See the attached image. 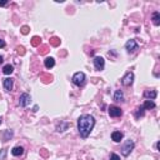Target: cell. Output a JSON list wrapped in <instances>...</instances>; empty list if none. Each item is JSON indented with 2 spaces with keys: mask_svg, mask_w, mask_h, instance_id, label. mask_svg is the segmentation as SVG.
Instances as JSON below:
<instances>
[{
  "mask_svg": "<svg viewBox=\"0 0 160 160\" xmlns=\"http://www.w3.org/2000/svg\"><path fill=\"white\" fill-rule=\"evenodd\" d=\"M151 20H153L154 25L159 26V25H160V13H159V12L153 13V18H151Z\"/></svg>",
  "mask_w": 160,
  "mask_h": 160,
  "instance_id": "cell-16",
  "label": "cell"
},
{
  "mask_svg": "<svg viewBox=\"0 0 160 160\" xmlns=\"http://www.w3.org/2000/svg\"><path fill=\"white\" fill-rule=\"evenodd\" d=\"M5 154H6V150H5V149H3L2 154H0V159H5Z\"/></svg>",
  "mask_w": 160,
  "mask_h": 160,
  "instance_id": "cell-21",
  "label": "cell"
},
{
  "mask_svg": "<svg viewBox=\"0 0 160 160\" xmlns=\"http://www.w3.org/2000/svg\"><path fill=\"white\" fill-rule=\"evenodd\" d=\"M14 71V66L13 65H10V64H8V65H5L4 68H3V73L5 74V75H10Z\"/></svg>",
  "mask_w": 160,
  "mask_h": 160,
  "instance_id": "cell-17",
  "label": "cell"
},
{
  "mask_svg": "<svg viewBox=\"0 0 160 160\" xmlns=\"http://www.w3.org/2000/svg\"><path fill=\"white\" fill-rule=\"evenodd\" d=\"M3 87L6 91H12L13 90V79H10V78H6L3 80Z\"/></svg>",
  "mask_w": 160,
  "mask_h": 160,
  "instance_id": "cell-10",
  "label": "cell"
},
{
  "mask_svg": "<svg viewBox=\"0 0 160 160\" xmlns=\"http://www.w3.org/2000/svg\"><path fill=\"white\" fill-rule=\"evenodd\" d=\"M125 49L128 50V53H134L135 50H138V44H136V41H135L134 39L128 40L126 44H125Z\"/></svg>",
  "mask_w": 160,
  "mask_h": 160,
  "instance_id": "cell-8",
  "label": "cell"
},
{
  "mask_svg": "<svg viewBox=\"0 0 160 160\" xmlns=\"http://www.w3.org/2000/svg\"><path fill=\"white\" fill-rule=\"evenodd\" d=\"M134 148H135V143L133 140H126L125 144L121 146V155L123 156H128V155H130V153L134 150Z\"/></svg>",
  "mask_w": 160,
  "mask_h": 160,
  "instance_id": "cell-2",
  "label": "cell"
},
{
  "mask_svg": "<svg viewBox=\"0 0 160 160\" xmlns=\"http://www.w3.org/2000/svg\"><path fill=\"white\" fill-rule=\"evenodd\" d=\"M144 110H150V109H154L155 108V103L153 100H145L144 105H143Z\"/></svg>",
  "mask_w": 160,
  "mask_h": 160,
  "instance_id": "cell-14",
  "label": "cell"
},
{
  "mask_svg": "<svg viewBox=\"0 0 160 160\" xmlns=\"http://www.w3.org/2000/svg\"><path fill=\"white\" fill-rule=\"evenodd\" d=\"M12 154L14 156H20V155H23L24 154V148L23 146H15L12 149Z\"/></svg>",
  "mask_w": 160,
  "mask_h": 160,
  "instance_id": "cell-12",
  "label": "cell"
},
{
  "mask_svg": "<svg viewBox=\"0 0 160 160\" xmlns=\"http://www.w3.org/2000/svg\"><path fill=\"white\" fill-rule=\"evenodd\" d=\"M133 83H134V74L131 71H128L124 75V78L121 79V84L124 87H130Z\"/></svg>",
  "mask_w": 160,
  "mask_h": 160,
  "instance_id": "cell-4",
  "label": "cell"
},
{
  "mask_svg": "<svg viewBox=\"0 0 160 160\" xmlns=\"http://www.w3.org/2000/svg\"><path fill=\"white\" fill-rule=\"evenodd\" d=\"M73 83L77 85V87H83L84 83H85V74L83 71H78L73 75Z\"/></svg>",
  "mask_w": 160,
  "mask_h": 160,
  "instance_id": "cell-3",
  "label": "cell"
},
{
  "mask_svg": "<svg viewBox=\"0 0 160 160\" xmlns=\"http://www.w3.org/2000/svg\"><path fill=\"white\" fill-rule=\"evenodd\" d=\"M114 100L115 101H124V94L121 90H116L114 94Z\"/></svg>",
  "mask_w": 160,
  "mask_h": 160,
  "instance_id": "cell-15",
  "label": "cell"
},
{
  "mask_svg": "<svg viewBox=\"0 0 160 160\" xmlns=\"http://www.w3.org/2000/svg\"><path fill=\"white\" fill-rule=\"evenodd\" d=\"M30 100H31L30 95L28 93H23L19 98V105L21 106V108H25V106H28L30 104Z\"/></svg>",
  "mask_w": 160,
  "mask_h": 160,
  "instance_id": "cell-5",
  "label": "cell"
},
{
  "mask_svg": "<svg viewBox=\"0 0 160 160\" xmlns=\"http://www.w3.org/2000/svg\"><path fill=\"white\" fill-rule=\"evenodd\" d=\"M143 115H144V108H143V106H140V108H138L136 111H135V118L139 119L140 116H143Z\"/></svg>",
  "mask_w": 160,
  "mask_h": 160,
  "instance_id": "cell-19",
  "label": "cell"
},
{
  "mask_svg": "<svg viewBox=\"0 0 160 160\" xmlns=\"http://www.w3.org/2000/svg\"><path fill=\"white\" fill-rule=\"evenodd\" d=\"M44 65H45V68L46 69H51L53 66L55 65V60H54V58H46L45 60H44Z\"/></svg>",
  "mask_w": 160,
  "mask_h": 160,
  "instance_id": "cell-13",
  "label": "cell"
},
{
  "mask_svg": "<svg viewBox=\"0 0 160 160\" xmlns=\"http://www.w3.org/2000/svg\"><path fill=\"white\" fill-rule=\"evenodd\" d=\"M0 124H2V119H0Z\"/></svg>",
  "mask_w": 160,
  "mask_h": 160,
  "instance_id": "cell-25",
  "label": "cell"
},
{
  "mask_svg": "<svg viewBox=\"0 0 160 160\" xmlns=\"http://www.w3.org/2000/svg\"><path fill=\"white\" fill-rule=\"evenodd\" d=\"M109 115L111 118H119V116L123 115V111L119 106H115V105H111L109 108Z\"/></svg>",
  "mask_w": 160,
  "mask_h": 160,
  "instance_id": "cell-6",
  "label": "cell"
},
{
  "mask_svg": "<svg viewBox=\"0 0 160 160\" xmlns=\"http://www.w3.org/2000/svg\"><path fill=\"white\" fill-rule=\"evenodd\" d=\"M109 160H120V156L118 155V154H110V159Z\"/></svg>",
  "mask_w": 160,
  "mask_h": 160,
  "instance_id": "cell-20",
  "label": "cell"
},
{
  "mask_svg": "<svg viewBox=\"0 0 160 160\" xmlns=\"http://www.w3.org/2000/svg\"><path fill=\"white\" fill-rule=\"evenodd\" d=\"M8 4V2H0V6H5Z\"/></svg>",
  "mask_w": 160,
  "mask_h": 160,
  "instance_id": "cell-23",
  "label": "cell"
},
{
  "mask_svg": "<svg viewBox=\"0 0 160 160\" xmlns=\"http://www.w3.org/2000/svg\"><path fill=\"white\" fill-rule=\"evenodd\" d=\"M95 126V119L90 114H83L78 119V130L81 138H88Z\"/></svg>",
  "mask_w": 160,
  "mask_h": 160,
  "instance_id": "cell-1",
  "label": "cell"
},
{
  "mask_svg": "<svg viewBox=\"0 0 160 160\" xmlns=\"http://www.w3.org/2000/svg\"><path fill=\"white\" fill-rule=\"evenodd\" d=\"M156 95L158 93L155 90H145L144 91V97L148 99V100H154L156 98Z\"/></svg>",
  "mask_w": 160,
  "mask_h": 160,
  "instance_id": "cell-11",
  "label": "cell"
},
{
  "mask_svg": "<svg viewBox=\"0 0 160 160\" xmlns=\"http://www.w3.org/2000/svg\"><path fill=\"white\" fill-rule=\"evenodd\" d=\"M68 128H69V123H60V124L56 126V130H58L59 133H63V131H65Z\"/></svg>",
  "mask_w": 160,
  "mask_h": 160,
  "instance_id": "cell-18",
  "label": "cell"
},
{
  "mask_svg": "<svg viewBox=\"0 0 160 160\" xmlns=\"http://www.w3.org/2000/svg\"><path fill=\"white\" fill-rule=\"evenodd\" d=\"M124 138V134L121 131H113L111 133V140L115 143H120Z\"/></svg>",
  "mask_w": 160,
  "mask_h": 160,
  "instance_id": "cell-9",
  "label": "cell"
},
{
  "mask_svg": "<svg viewBox=\"0 0 160 160\" xmlns=\"http://www.w3.org/2000/svg\"><path fill=\"white\" fill-rule=\"evenodd\" d=\"M3 61H4V58H3V56H2V55H0V64H2V63H3Z\"/></svg>",
  "mask_w": 160,
  "mask_h": 160,
  "instance_id": "cell-24",
  "label": "cell"
},
{
  "mask_svg": "<svg viewBox=\"0 0 160 160\" xmlns=\"http://www.w3.org/2000/svg\"><path fill=\"white\" fill-rule=\"evenodd\" d=\"M94 68L97 69V70H103L104 69V66H105V60H104V58H101V56H97V58H94Z\"/></svg>",
  "mask_w": 160,
  "mask_h": 160,
  "instance_id": "cell-7",
  "label": "cell"
},
{
  "mask_svg": "<svg viewBox=\"0 0 160 160\" xmlns=\"http://www.w3.org/2000/svg\"><path fill=\"white\" fill-rule=\"evenodd\" d=\"M5 41L4 40H2V39H0V48H5Z\"/></svg>",
  "mask_w": 160,
  "mask_h": 160,
  "instance_id": "cell-22",
  "label": "cell"
}]
</instances>
